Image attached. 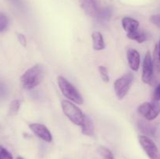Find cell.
I'll use <instances>...</instances> for the list:
<instances>
[{
    "mask_svg": "<svg viewBox=\"0 0 160 159\" xmlns=\"http://www.w3.org/2000/svg\"><path fill=\"white\" fill-rule=\"evenodd\" d=\"M121 23L123 30L126 31L127 34H130L137 31L139 29L140 26L139 22L132 17H123L121 20Z\"/></svg>",
    "mask_w": 160,
    "mask_h": 159,
    "instance_id": "8fae6325",
    "label": "cell"
},
{
    "mask_svg": "<svg viewBox=\"0 0 160 159\" xmlns=\"http://www.w3.org/2000/svg\"><path fill=\"white\" fill-rule=\"evenodd\" d=\"M138 142L150 159H160V152L152 140L145 135L138 136Z\"/></svg>",
    "mask_w": 160,
    "mask_h": 159,
    "instance_id": "8992f818",
    "label": "cell"
},
{
    "mask_svg": "<svg viewBox=\"0 0 160 159\" xmlns=\"http://www.w3.org/2000/svg\"><path fill=\"white\" fill-rule=\"evenodd\" d=\"M44 66L41 64H36L27 70L20 77V82L23 88L31 90L42 83L44 78Z\"/></svg>",
    "mask_w": 160,
    "mask_h": 159,
    "instance_id": "6da1fadb",
    "label": "cell"
},
{
    "mask_svg": "<svg viewBox=\"0 0 160 159\" xmlns=\"http://www.w3.org/2000/svg\"><path fill=\"white\" fill-rule=\"evenodd\" d=\"M127 36H128L129 39L135 41H137L139 44L143 43V42H145L147 40V34L144 31H140L139 29L132 33L127 34Z\"/></svg>",
    "mask_w": 160,
    "mask_h": 159,
    "instance_id": "5bb4252c",
    "label": "cell"
},
{
    "mask_svg": "<svg viewBox=\"0 0 160 159\" xmlns=\"http://www.w3.org/2000/svg\"><path fill=\"white\" fill-rule=\"evenodd\" d=\"M134 76L132 73H127L121 77L116 80L113 84L114 90L117 98L120 100L123 99L129 91L132 84Z\"/></svg>",
    "mask_w": 160,
    "mask_h": 159,
    "instance_id": "277c9868",
    "label": "cell"
},
{
    "mask_svg": "<svg viewBox=\"0 0 160 159\" xmlns=\"http://www.w3.org/2000/svg\"><path fill=\"white\" fill-rule=\"evenodd\" d=\"M158 46H159V51H160V41H159V45H158Z\"/></svg>",
    "mask_w": 160,
    "mask_h": 159,
    "instance_id": "4316f807",
    "label": "cell"
},
{
    "mask_svg": "<svg viewBox=\"0 0 160 159\" xmlns=\"http://www.w3.org/2000/svg\"><path fill=\"white\" fill-rule=\"evenodd\" d=\"M98 71H99V74L101 76V78L102 79V80L106 83H109V76L107 68L106 66H104V65H99L98 66Z\"/></svg>",
    "mask_w": 160,
    "mask_h": 159,
    "instance_id": "d6986e66",
    "label": "cell"
},
{
    "mask_svg": "<svg viewBox=\"0 0 160 159\" xmlns=\"http://www.w3.org/2000/svg\"><path fill=\"white\" fill-rule=\"evenodd\" d=\"M154 64L152 57L150 51H147L144 58L143 65H142V79L145 84H152L154 76Z\"/></svg>",
    "mask_w": 160,
    "mask_h": 159,
    "instance_id": "52a82bcc",
    "label": "cell"
},
{
    "mask_svg": "<svg viewBox=\"0 0 160 159\" xmlns=\"http://www.w3.org/2000/svg\"><path fill=\"white\" fill-rule=\"evenodd\" d=\"M6 94H7V90H6V85L3 83L0 82V99L4 98Z\"/></svg>",
    "mask_w": 160,
    "mask_h": 159,
    "instance_id": "cb8c5ba5",
    "label": "cell"
},
{
    "mask_svg": "<svg viewBox=\"0 0 160 159\" xmlns=\"http://www.w3.org/2000/svg\"><path fill=\"white\" fill-rule=\"evenodd\" d=\"M61 107L64 115L70 120L71 123L77 126H81L85 119L86 115L76 104L69 100H63L61 102Z\"/></svg>",
    "mask_w": 160,
    "mask_h": 159,
    "instance_id": "3957f363",
    "label": "cell"
},
{
    "mask_svg": "<svg viewBox=\"0 0 160 159\" xmlns=\"http://www.w3.org/2000/svg\"><path fill=\"white\" fill-rule=\"evenodd\" d=\"M17 39L20 45L23 47L27 46V38L23 34H17Z\"/></svg>",
    "mask_w": 160,
    "mask_h": 159,
    "instance_id": "d4e9b609",
    "label": "cell"
},
{
    "mask_svg": "<svg viewBox=\"0 0 160 159\" xmlns=\"http://www.w3.org/2000/svg\"><path fill=\"white\" fill-rule=\"evenodd\" d=\"M152 61L153 64H154V67L156 68V71L158 73H160V51L158 45H156L154 51H153Z\"/></svg>",
    "mask_w": 160,
    "mask_h": 159,
    "instance_id": "2e32d148",
    "label": "cell"
},
{
    "mask_svg": "<svg viewBox=\"0 0 160 159\" xmlns=\"http://www.w3.org/2000/svg\"><path fill=\"white\" fill-rule=\"evenodd\" d=\"M9 21L6 16L2 12H0V32H2L7 28Z\"/></svg>",
    "mask_w": 160,
    "mask_h": 159,
    "instance_id": "ffe728a7",
    "label": "cell"
},
{
    "mask_svg": "<svg viewBox=\"0 0 160 159\" xmlns=\"http://www.w3.org/2000/svg\"><path fill=\"white\" fill-rule=\"evenodd\" d=\"M57 83L60 91L69 101L78 104H84L83 97L81 96L78 89L68 80L62 76H59L57 78Z\"/></svg>",
    "mask_w": 160,
    "mask_h": 159,
    "instance_id": "7a4b0ae2",
    "label": "cell"
},
{
    "mask_svg": "<svg viewBox=\"0 0 160 159\" xmlns=\"http://www.w3.org/2000/svg\"><path fill=\"white\" fill-rule=\"evenodd\" d=\"M98 151L99 152V154L104 157L105 159H114L113 154L112 153V151L109 149H108L107 147L103 146L98 147Z\"/></svg>",
    "mask_w": 160,
    "mask_h": 159,
    "instance_id": "ac0fdd59",
    "label": "cell"
},
{
    "mask_svg": "<svg viewBox=\"0 0 160 159\" xmlns=\"http://www.w3.org/2000/svg\"><path fill=\"white\" fill-rule=\"evenodd\" d=\"M149 20L152 24L156 25V26L160 28V14L151 16L149 18Z\"/></svg>",
    "mask_w": 160,
    "mask_h": 159,
    "instance_id": "7402d4cb",
    "label": "cell"
},
{
    "mask_svg": "<svg viewBox=\"0 0 160 159\" xmlns=\"http://www.w3.org/2000/svg\"><path fill=\"white\" fill-rule=\"evenodd\" d=\"M80 6L87 15L92 17H98L99 8L98 0H79Z\"/></svg>",
    "mask_w": 160,
    "mask_h": 159,
    "instance_id": "9c48e42d",
    "label": "cell"
},
{
    "mask_svg": "<svg viewBox=\"0 0 160 159\" xmlns=\"http://www.w3.org/2000/svg\"><path fill=\"white\" fill-rule=\"evenodd\" d=\"M152 101H160V83L156 86L154 92L152 94Z\"/></svg>",
    "mask_w": 160,
    "mask_h": 159,
    "instance_id": "603a6c76",
    "label": "cell"
},
{
    "mask_svg": "<svg viewBox=\"0 0 160 159\" xmlns=\"http://www.w3.org/2000/svg\"><path fill=\"white\" fill-rule=\"evenodd\" d=\"M92 46H93L94 50L95 51H101L103 50L106 47L104 42V38L102 34V33L98 31H95L92 34Z\"/></svg>",
    "mask_w": 160,
    "mask_h": 159,
    "instance_id": "7c38bea8",
    "label": "cell"
},
{
    "mask_svg": "<svg viewBox=\"0 0 160 159\" xmlns=\"http://www.w3.org/2000/svg\"><path fill=\"white\" fill-rule=\"evenodd\" d=\"M138 112L148 121H152L160 114V104L158 101H146L138 106Z\"/></svg>",
    "mask_w": 160,
    "mask_h": 159,
    "instance_id": "5b68a950",
    "label": "cell"
},
{
    "mask_svg": "<svg viewBox=\"0 0 160 159\" xmlns=\"http://www.w3.org/2000/svg\"><path fill=\"white\" fill-rule=\"evenodd\" d=\"M20 107V101L19 100H13L9 104V115L14 116L17 114Z\"/></svg>",
    "mask_w": 160,
    "mask_h": 159,
    "instance_id": "e0dca14e",
    "label": "cell"
},
{
    "mask_svg": "<svg viewBox=\"0 0 160 159\" xmlns=\"http://www.w3.org/2000/svg\"><path fill=\"white\" fill-rule=\"evenodd\" d=\"M127 59L131 70L134 72L138 71L141 64L140 53L134 48H129L127 51Z\"/></svg>",
    "mask_w": 160,
    "mask_h": 159,
    "instance_id": "30bf717a",
    "label": "cell"
},
{
    "mask_svg": "<svg viewBox=\"0 0 160 159\" xmlns=\"http://www.w3.org/2000/svg\"><path fill=\"white\" fill-rule=\"evenodd\" d=\"M0 159H13L10 152L2 145H0Z\"/></svg>",
    "mask_w": 160,
    "mask_h": 159,
    "instance_id": "44dd1931",
    "label": "cell"
},
{
    "mask_svg": "<svg viewBox=\"0 0 160 159\" xmlns=\"http://www.w3.org/2000/svg\"><path fill=\"white\" fill-rule=\"evenodd\" d=\"M29 128L35 136L38 138L47 143H51L52 141V135L49 129L43 124L41 123H31L29 125Z\"/></svg>",
    "mask_w": 160,
    "mask_h": 159,
    "instance_id": "ba28073f",
    "label": "cell"
},
{
    "mask_svg": "<svg viewBox=\"0 0 160 159\" xmlns=\"http://www.w3.org/2000/svg\"><path fill=\"white\" fill-rule=\"evenodd\" d=\"M17 159H23V158L22 157H20V156H18V157H17Z\"/></svg>",
    "mask_w": 160,
    "mask_h": 159,
    "instance_id": "484cf974",
    "label": "cell"
},
{
    "mask_svg": "<svg viewBox=\"0 0 160 159\" xmlns=\"http://www.w3.org/2000/svg\"><path fill=\"white\" fill-rule=\"evenodd\" d=\"M139 129L148 136H153L156 132V128L150 123L145 121H139L138 123Z\"/></svg>",
    "mask_w": 160,
    "mask_h": 159,
    "instance_id": "9a60e30c",
    "label": "cell"
},
{
    "mask_svg": "<svg viewBox=\"0 0 160 159\" xmlns=\"http://www.w3.org/2000/svg\"><path fill=\"white\" fill-rule=\"evenodd\" d=\"M94 124L92 123V119L89 118L88 116L85 117L84 123L81 125V132L82 134L85 136H88V137H92L94 135Z\"/></svg>",
    "mask_w": 160,
    "mask_h": 159,
    "instance_id": "4fadbf2b",
    "label": "cell"
}]
</instances>
